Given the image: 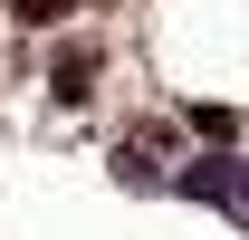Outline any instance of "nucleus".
<instances>
[{"instance_id": "f257e3e1", "label": "nucleus", "mask_w": 249, "mask_h": 240, "mask_svg": "<svg viewBox=\"0 0 249 240\" xmlns=\"http://www.w3.org/2000/svg\"><path fill=\"white\" fill-rule=\"evenodd\" d=\"M163 192H182V202H211L230 221H249V154H192L163 173Z\"/></svg>"}, {"instance_id": "f03ea898", "label": "nucleus", "mask_w": 249, "mask_h": 240, "mask_svg": "<svg viewBox=\"0 0 249 240\" xmlns=\"http://www.w3.org/2000/svg\"><path fill=\"white\" fill-rule=\"evenodd\" d=\"M67 10H77V0H19V20H29V29H38V20H67Z\"/></svg>"}]
</instances>
